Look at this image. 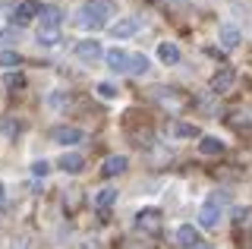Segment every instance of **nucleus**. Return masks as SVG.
<instances>
[{
  "mask_svg": "<svg viewBox=\"0 0 252 249\" xmlns=\"http://www.w3.org/2000/svg\"><path fill=\"white\" fill-rule=\"evenodd\" d=\"M110 16H114V3L110 0H85L76 10V26L85 29V32H98V29H104L110 22Z\"/></svg>",
  "mask_w": 252,
  "mask_h": 249,
  "instance_id": "1",
  "label": "nucleus"
},
{
  "mask_svg": "<svg viewBox=\"0 0 252 249\" xmlns=\"http://www.w3.org/2000/svg\"><path fill=\"white\" fill-rule=\"evenodd\" d=\"M224 205H227V192H211L205 199V205L199 208V227H218L220 224V215H224Z\"/></svg>",
  "mask_w": 252,
  "mask_h": 249,
  "instance_id": "2",
  "label": "nucleus"
},
{
  "mask_svg": "<svg viewBox=\"0 0 252 249\" xmlns=\"http://www.w3.org/2000/svg\"><path fill=\"white\" fill-rule=\"evenodd\" d=\"M38 13H41V3H38V0H19L16 10H13V26H29Z\"/></svg>",
  "mask_w": 252,
  "mask_h": 249,
  "instance_id": "3",
  "label": "nucleus"
},
{
  "mask_svg": "<svg viewBox=\"0 0 252 249\" xmlns=\"http://www.w3.org/2000/svg\"><path fill=\"white\" fill-rule=\"evenodd\" d=\"M136 224L145 233H158V230H161V224H164L161 208H142V212H136Z\"/></svg>",
  "mask_w": 252,
  "mask_h": 249,
  "instance_id": "4",
  "label": "nucleus"
},
{
  "mask_svg": "<svg viewBox=\"0 0 252 249\" xmlns=\"http://www.w3.org/2000/svg\"><path fill=\"white\" fill-rule=\"evenodd\" d=\"M51 139H54L57 145H79V142L85 139V133H82L79 126H54V129H51Z\"/></svg>",
  "mask_w": 252,
  "mask_h": 249,
  "instance_id": "5",
  "label": "nucleus"
},
{
  "mask_svg": "<svg viewBox=\"0 0 252 249\" xmlns=\"http://www.w3.org/2000/svg\"><path fill=\"white\" fill-rule=\"evenodd\" d=\"M101 54H104V48L98 44V38H85V41L76 44V57L82 60V63H94Z\"/></svg>",
  "mask_w": 252,
  "mask_h": 249,
  "instance_id": "6",
  "label": "nucleus"
},
{
  "mask_svg": "<svg viewBox=\"0 0 252 249\" xmlns=\"http://www.w3.org/2000/svg\"><path fill=\"white\" fill-rule=\"evenodd\" d=\"M233 82H236V73H233V69H220V73L211 76L208 89H211V95H227V92L233 89Z\"/></svg>",
  "mask_w": 252,
  "mask_h": 249,
  "instance_id": "7",
  "label": "nucleus"
},
{
  "mask_svg": "<svg viewBox=\"0 0 252 249\" xmlns=\"http://www.w3.org/2000/svg\"><path fill=\"white\" fill-rule=\"evenodd\" d=\"M177 243L186 246V249L202 246V233H199V227H192V224H180V227H177Z\"/></svg>",
  "mask_w": 252,
  "mask_h": 249,
  "instance_id": "8",
  "label": "nucleus"
},
{
  "mask_svg": "<svg viewBox=\"0 0 252 249\" xmlns=\"http://www.w3.org/2000/svg\"><path fill=\"white\" fill-rule=\"evenodd\" d=\"M104 57H107V66L114 69V73H129V51H123V48H110Z\"/></svg>",
  "mask_w": 252,
  "mask_h": 249,
  "instance_id": "9",
  "label": "nucleus"
},
{
  "mask_svg": "<svg viewBox=\"0 0 252 249\" xmlns=\"http://www.w3.org/2000/svg\"><path fill=\"white\" fill-rule=\"evenodd\" d=\"M38 19H41V26H38V29H60V22H63V13H60V6L47 3V6H41Z\"/></svg>",
  "mask_w": 252,
  "mask_h": 249,
  "instance_id": "10",
  "label": "nucleus"
},
{
  "mask_svg": "<svg viewBox=\"0 0 252 249\" xmlns=\"http://www.w3.org/2000/svg\"><path fill=\"white\" fill-rule=\"evenodd\" d=\"M126 164H129V161H126V155H110V158L104 161V164H101V177H117V174H123L126 170Z\"/></svg>",
  "mask_w": 252,
  "mask_h": 249,
  "instance_id": "11",
  "label": "nucleus"
},
{
  "mask_svg": "<svg viewBox=\"0 0 252 249\" xmlns=\"http://www.w3.org/2000/svg\"><path fill=\"white\" fill-rule=\"evenodd\" d=\"M139 32V19H117L114 22V26H110V35H114V38H132V35H136Z\"/></svg>",
  "mask_w": 252,
  "mask_h": 249,
  "instance_id": "12",
  "label": "nucleus"
},
{
  "mask_svg": "<svg viewBox=\"0 0 252 249\" xmlns=\"http://www.w3.org/2000/svg\"><path fill=\"white\" fill-rule=\"evenodd\" d=\"M180 57H183V54H180V48L173 41H161V44H158V60H161V63L173 66V63H180Z\"/></svg>",
  "mask_w": 252,
  "mask_h": 249,
  "instance_id": "13",
  "label": "nucleus"
},
{
  "mask_svg": "<svg viewBox=\"0 0 252 249\" xmlns=\"http://www.w3.org/2000/svg\"><path fill=\"white\" fill-rule=\"evenodd\" d=\"M57 164H60L63 174H82V170H85V158H82V155H63Z\"/></svg>",
  "mask_w": 252,
  "mask_h": 249,
  "instance_id": "14",
  "label": "nucleus"
},
{
  "mask_svg": "<svg viewBox=\"0 0 252 249\" xmlns=\"http://www.w3.org/2000/svg\"><path fill=\"white\" fill-rule=\"evenodd\" d=\"M199 152L202 155H220L224 152V142H220L218 136H202L199 139Z\"/></svg>",
  "mask_w": 252,
  "mask_h": 249,
  "instance_id": "15",
  "label": "nucleus"
},
{
  "mask_svg": "<svg viewBox=\"0 0 252 249\" xmlns=\"http://www.w3.org/2000/svg\"><path fill=\"white\" fill-rule=\"evenodd\" d=\"M148 66H152V60H148L145 54H129V73L132 76H145Z\"/></svg>",
  "mask_w": 252,
  "mask_h": 249,
  "instance_id": "16",
  "label": "nucleus"
},
{
  "mask_svg": "<svg viewBox=\"0 0 252 249\" xmlns=\"http://www.w3.org/2000/svg\"><path fill=\"white\" fill-rule=\"evenodd\" d=\"M158 101H161V104L167 107V111H173V114H177L180 107H183V98H177V95H173V89H167V92H164V89H158Z\"/></svg>",
  "mask_w": 252,
  "mask_h": 249,
  "instance_id": "17",
  "label": "nucleus"
},
{
  "mask_svg": "<svg viewBox=\"0 0 252 249\" xmlns=\"http://www.w3.org/2000/svg\"><path fill=\"white\" fill-rule=\"evenodd\" d=\"M220 44H224L227 51L236 48V44H240V29L236 26H220Z\"/></svg>",
  "mask_w": 252,
  "mask_h": 249,
  "instance_id": "18",
  "label": "nucleus"
},
{
  "mask_svg": "<svg viewBox=\"0 0 252 249\" xmlns=\"http://www.w3.org/2000/svg\"><path fill=\"white\" fill-rule=\"evenodd\" d=\"M114 202H117V189H114V186H104V189L94 196V208H98V212H104V208L114 205Z\"/></svg>",
  "mask_w": 252,
  "mask_h": 249,
  "instance_id": "19",
  "label": "nucleus"
},
{
  "mask_svg": "<svg viewBox=\"0 0 252 249\" xmlns=\"http://www.w3.org/2000/svg\"><path fill=\"white\" fill-rule=\"evenodd\" d=\"M60 41V29H38V44L41 48H54Z\"/></svg>",
  "mask_w": 252,
  "mask_h": 249,
  "instance_id": "20",
  "label": "nucleus"
},
{
  "mask_svg": "<svg viewBox=\"0 0 252 249\" xmlns=\"http://www.w3.org/2000/svg\"><path fill=\"white\" fill-rule=\"evenodd\" d=\"M3 85L10 92H19V89H26V76H22V73H6L3 76Z\"/></svg>",
  "mask_w": 252,
  "mask_h": 249,
  "instance_id": "21",
  "label": "nucleus"
},
{
  "mask_svg": "<svg viewBox=\"0 0 252 249\" xmlns=\"http://www.w3.org/2000/svg\"><path fill=\"white\" fill-rule=\"evenodd\" d=\"M173 136L192 139V136H199V126H195V123H177V126H173Z\"/></svg>",
  "mask_w": 252,
  "mask_h": 249,
  "instance_id": "22",
  "label": "nucleus"
},
{
  "mask_svg": "<svg viewBox=\"0 0 252 249\" xmlns=\"http://www.w3.org/2000/svg\"><path fill=\"white\" fill-rule=\"evenodd\" d=\"M22 63V57L16 51H0V66L3 69H13V66H19Z\"/></svg>",
  "mask_w": 252,
  "mask_h": 249,
  "instance_id": "23",
  "label": "nucleus"
},
{
  "mask_svg": "<svg viewBox=\"0 0 252 249\" xmlns=\"http://www.w3.org/2000/svg\"><path fill=\"white\" fill-rule=\"evenodd\" d=\"M98 95H101V98H107V101H110V98H117V85H114V82H98Z\"/></svg>",
  "mask_w": 252,
  "mask_h": 249,
  "instance_id": "24",
  "label": "nucleus"
},
{
  "mask_svg": "<svg viewBox=\"0 0 252 249\" xmlns=\"http://www.w3.org/2000/svg\"><path fill=\"white\" fill-rule=\"evenodd\" d=\"M32 174H35V177H47V174H51V161H35V164H32Z\"/></svg>",
  "mask_w": 252,
  "mask_h": 249,
  "instance_id": "25",
  "label": "nucleus"
},
{
  "mask_svg": "<svg viewBox=\"0 0 252 249\" xmlns=\"http://www.w3.org/2000/svg\"><path fill=\"white\" fill-rule=\"evenodd\" d=\"M0 208H3V183H0Z\"/></svg>",
  "mask_w": 252,
  "mask_h": 249,
  "instance_id": "26",
  "label": "nucleus"
},
{
  "mask_svg": "<svg viewBox=\"0 0 252 249\" xmlns=\"http://www.w3.org/2000/svg\"><path fill=\"white\" fill-rule=\"evenodd\" d=\"M195 249H215V246H205V243H202V246H195Z\"/></svg>",
  "mask_w": 252,
  "mask_h": 249,
  "instance_id": "27",
  "label": "nucleus"
}]
</instances>
